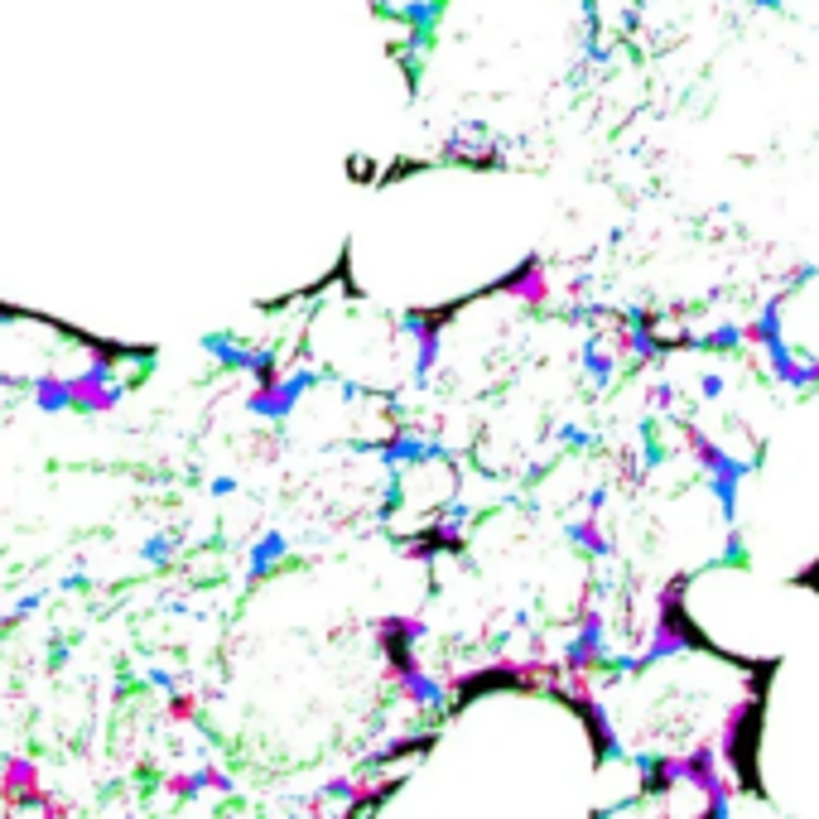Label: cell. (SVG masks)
I'll return each mask as SVG.
<instances>
[{"mask_svg": "<svg viewBox=\"0 0 819 819\" xmlns=\"http://www.w3.org/2000/svg\"><path fill=\"white\" fill-rule=\"evenodd\" d=\"M612 655V647H608V626H603V612L598 608H583V618H579V632H574V641L564 647V670H574V675H593L598 665H603Z\"/></svg>", "mask_w": 819, "mask_h": 819, "instance_id": "cell-1", "label": "cell"}, {"mask_svg": "<svg viewBox=\"0 0 819 819\" xmlns=\"http://www.w3.org/2000/svg\"><path fill=\"white\" fill-rule=\"evenodd\" d=\"M492 289H496V295H506V299H521V304H531V309H540V304H550V275H545V260H540V256H525L521 266H516V270H506Z\"/></svg>", "mask_w": 819, "mask_h": 819, "instance_id": "cell-2", "label": "cell"}, {"mask_svg": "<svg viewBox=\"0 0 819 819\" xmlns=\"http://www.w3.org/2000/svg\"><path fill=\"white\" fill-rule=\"evenodd\" d=\"M569 540H574L583 554H593V560H603V554L612 550V540L603 535V525H598V511H589V516H579L574 525H569Z\"/></svg>", "mask_w": 819, "mask_h": 819, "instance_id": "cell-3", "label": "cell"}, {"mask_svg": "<svg viewBox=\"0 0 819 819\" xmlns=\"http://www.w3.org/2000/svg\"><path fill=\"white\" fill-rule=\"evenodd\" d=\"M699 396H704V401H719V396H723V376H719V372H704V376H699Z\"/></svg>", "mask_w": 819, "mask_h": 819, "instance_id": "cell-4", "label": "cell"}, {"mask_svg": "<svg viewBox=\"0 0 819 819\" xmlns=\"http://www.w3.org/2000/svg\"><path fill=\"white\" fill-rule=\"evenodd\" d=\"M670 401H675V391H670V382H661V386H651V410H670Z\"/></svg>", "mask_w": 819, "mask_h": 819, "instance_id": "cell-5", "label": "cell"}, {"mask_svg": "<svg viewBox=\"0 0 819 819\" xmlns=\"http://www.w3.org/2000/svg\"><path fill=\"white\" fill-rule=\"evenodd\" d=\"M757 6H781V0H757Z\"/></svg>", "mask_w": 819, "mask_h": 819, "instance_id": "cell-6", "label": "cell"}]
</instances>
